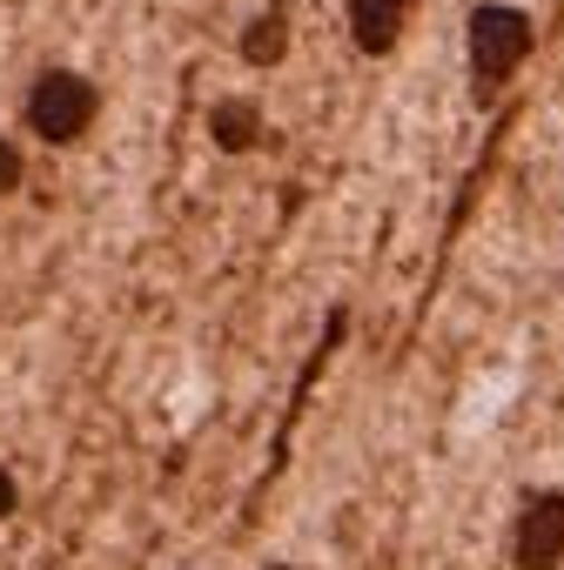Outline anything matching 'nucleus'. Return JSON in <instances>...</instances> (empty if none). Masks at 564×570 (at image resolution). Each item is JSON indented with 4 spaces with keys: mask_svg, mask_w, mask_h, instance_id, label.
Returning a JSON list of instances; mask_svg holds the SVG:
<instances>
[{
    "mask_svg": "<svg viewBox=\"0 0 564 570\" xmlns=\"http://www.w3.org/2000/svg\"><path fill=\"white\" fill-rule=\"evenodd\" d=\"M242 55H249L255 68H269V61H282V55H290V14H282V8H269V14H255V21H249V35H242Z\"/></svg>",
    "mask_w": 564,
    "mask_h": 570,
    "instance_id": "5",
    "label": "nucleus"
},
{
    "mask_svg": "<svg viewBox=\"0 0 564 570\" xmlns=\"http://www.w3.org/2000/svg\"><path fill=\"white\" fill-rule=\"evenodd\" d=\"M95 115H101L95 81H81V75H68V68L41 75L35 95H28V128H35L41 141H81V135L95 128Z\"/></svg>",
    "mask_w": 564,
    "mask_h": 570,
    "instance_id": "1",
    "label": "nucleus"
},
{
    "mask_svg": "<svg viewBox=\"0 0 564 570\" xmlns=\"http://www.w3.org/2000/svg\"><path fill=\"white\" fill-rule=\"evenodd\" d=\"M269 570H303V563H269Z\"/></svg>",
    "mask_w": 564,
    "mask_h": 570,
    "instance_id": "9",
    "label": "nucleus"
},
{
    "mask_svg": "<svg viewBox=\"0 0 564 570\" xmlns=\"http://www.w3.org/2000/svg\"><path fill=\"white\" fill-rule=\"evenodd\" d=\"M531 55V21L517 8H477L470 14V68L477 88H504Z\"/></svg>",
    "mask_w": 564,
    "mask_h": 570,
    "instance_id": "2",
    "label": "nucleus"
},
{
    "mask_svg": "<svg viewBox=\"0 0 564 570\" xmlns=\"http://www.w3.org/2000/svg\"><path fill=\"white\" fill-rule=\"evenodd\" d=\"M14 188H21V148L0 141V195H14Z\"/></svg>",
    "mask_w": 564,
    "mask_h": 570,
    "instance_id": "7",
    "label": "nucleus"
},
{
    "mask_svg": "<svg viewBox=\"0 0 564 570\" xmlns=\"http://www.w3.org/2000/svg\"><path fill=\"white\" fill-rule=\"evenodd\" d=\"M403 21H410V0H350V28L370 55H390Z\"/></svg>",
    "mask_w": 564,
    "mask_h": 570,
    "instance_id": "4",
    "label": "nucleus"
},
{
    "mask_svg": "<svg viewBox=\"0 0 564 570\" xmlns=\"http://www.w3.org/2000/svg\"><path fill=\"white\" fill-rule=\"evenodd\" d=\"M255 128H262V115H255V101H222V108L208 115V135H215V148H228V155H242V148H255Z\"/></svg>",
    "mask_w": 564,
    "mask_h": 570,
    "instance_id": "6",
    "label": "nucleus"
},
{
    "mask_svg": "<svg viewBox=\"0 0 564 570\" xmlns=\"http://www.w3.org/2000/svg\"><path fill=\"white\" fill-rule=\"evenodd\" d=\"M517 570H557L564 563V490H537L510 530Z\"/></svg>",
    "mask_w": 564,
    "mask_h": 570,
    "instance_id": "3",
    "label": "nucleus"
},
{
    "mask_svg": "<svg viewBox=\"0 0 564 570\" xmlns=\"http://www.w3.org/2000/svg\"><path fill=\"white\" fill-rule=\"evenodd\" d=\"M14 497H21V490H14V476H8V470H0V517H8V510H14Z\"/></svg>",
    "mask_w": 564,
    "mask_h": 570,
    "instance_id": "8",
    "label": "nucleus"
}]
</instances>
